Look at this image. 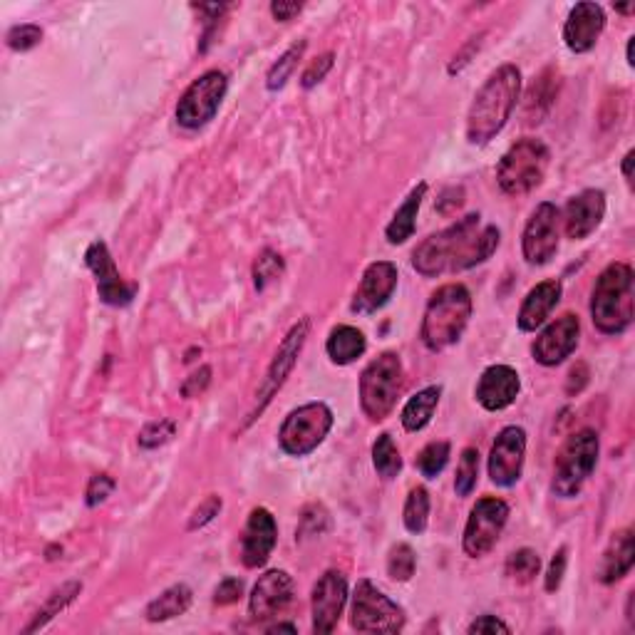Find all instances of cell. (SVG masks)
Here are the masks:
<instances>
[{"label":"cell","instance_id":"cell-1","mask_svg":"<svg viewBox=\"0 0 635 635\" xmlns=\"http://www.w3.org/2000/svg\"><path fill=\"white\" fill-rule=\"evenodd\" d=\"M499 239L502 234L497 226H482V216L467 214L445 231L422 241L412 254V266L425 278L467 271L487 261L497 251Z\"/></svg>","mask_w":635,"mask_h":635},{"label":"cell","instance_id":"cell-2","mask_svg":"<svg viewBox=\"0 0 635 635\" xmlns=\"http://www.w3.org/2000/svg\"><path fill=\"white\" fill-rule=\"evenodd\" d=\"M521 95V70L502 65L484 80L467 115L469 144H487L507 127Z\"/></svg>","mask_w":635,"mask_h":635},{"label":"cell","instance_id":"cell-3","mask_svg":"<svg viewBox=\"0 0 635 635\" xmlns=\"http://www.w3.org/2000/svg\"><path fill=\"white\" fill-rule=\"evenodd\" d=\"M635 316V288L633 268L628 263H611L591 293L593 325L603 335H621L631 328Z\"/></svg>","mask_w":635,"mask_h":635},{"label":"cell","instance_id":"cell-4","mask_svg":"<svg viewBox=\"0 0 635 635\" xmlns=\"http://www.w3.org/2000/svg\"><path fill=\"white\" fill-rule=\"evenodd\" d=\"M472 318V296L462 283H447L432 293L422 318V343L432 350L449 348L462 338L464 328Z\"/></svg>","mask_w":635,"mask_h":635},{"label":"cell","instance_id":"cell-5","mask_svg":"<svg viewBox=\"0 0 635 635\" xmlns=\"http://www.w3.org/2000/svg\"><path fill=\"white\" fill-rule=\"evenodd\" d=\"M551 152L541 139L524 137L511 144L497 167V182L504 194L524 196L541 187L549 169Z\"/></svg>","mask_w":635,"mask_h":635},{"label":"cell","instance_id":"cell-6","mask_svg":"<svg viewBox=\"0 0 635 635\" xmlns=\"http://www.w3.org/2000/svg\"><path fill=\"white\" fill-rule=\"evenodd\" d=\"M598 435L593 430H578L564 442L554 459V479L551 492L561 499H573L581 494L583 484L593 474L598 462Z\"/></svg>","mask_w":635,"mask_h":635},{"label":"cell","instance_id":"cell-7","mask_svg":"<svg viewBox=\"0 0 635 635\" xmlns=\"http://www.w3.org/2000/svg\"><path fill=\"white\" fill-rule=\"evenodd\" d=\"M402 385H405V368L397 353H382L360 375V407L365 417L382 422L397 405Z\"/></svg>","mask_w":635,"mask_h":635},{"label":"cell","instance_id":"cell-8","mask_svg":"<svg viewBox=\"0 0 635 635\" xmlns=\"http://www.w3.org/2000/svg\"><path fill=\"white\" fill-rule=\"evenodd\" d=\"M350 626L358 633H400L405 628V611L373 581L363 578L353 593Z\"/></svg>","mask_w":635,"mask_h":635},{"label":"cell","instance_id":"cell-9","mask_svg":"<svg viewBox=\"0 0 635 635\" xmlns=\"http://www.w3.org/2000/svg\"><path fill=\"white\" fill-rule=\"evenodd\" d=\"M330 427H333L330 407L325 402H308L283 420L278 442H281L283 452L291 454V457H306L313 449L323 445Z\"/></svg>","mask_w":635,"mask_h":635},{"label":"cell","instance_id":"cell-10","mask_svg":"<svg viewBox=\"0 0 635 635\" xmlns=\"http://www.w3.org/2000/svg\"><path fill=\"white\" fill-rule=\"evenodd\" d=\"M308 333H311V320L308 318H301L291 330H288V335L283 338V343L278 345L276 355H273L271 365H268L266 378H263L261 385H258L254 407H251V415L249 420H246V425H251V422H254L263 410H266L268 402L276 397V392L281 390L283 382H286L288 375L293 373V368H296L298 363V355H301L303 348H306Z\"/></svg>","mask_w":635,"mask_h":635},{"label":"cell","instance_id":"cell-11","mask_svg":"<svg viewBox=\"0 0 635 635\" xmlns=\"http://www.w3.org/2000/svg\"><path fill=\"white\" fill-rule=\"evenodd\" d=\"M229 90V77L221 70H209L187 87L177 102V122L187 129L209 125L224 102Z\"/></svg>","mask_w":635,"mask_h":635},{"label":"cell","instance_id":"cell-12","mask_svg":"<svg viewBox=\"0 0 635 635\" xmlns=\"http://www.w3.org/2000/svg\"><path fill=\"white\" fill-rule=\"evenodd\" d=\"M509 521V504L497 497H484L474 504L469 511L467 526H464V554L479 559V556L489 554L494 544L502 536L504 526Z\"/></svg>","mask_w":635,"mask_h":635},{"label":"cell","instance_id":"cell-13","mask_svg":"<svg viewBox=\"0 0 635 635\" xmlns=\"http://www.w3.org/2000/svg\"><path fill=\"white\" fill-rule=\"evenodd\" d=\"M559 226L561 211L559 206L544 201L536 206L531 219L526 221L524 236H521V251H524L526 263L531 266H546L559 251Z\"/></svg>","mask_w":635,"mask_h":635},{"label":"cell","instance_id":"cell-14","mask_svg":"<svg viewBox=\"0 0 635 635\" xmlns=\"http://www.w3.org/2000/svg\"><path fill=\"white\" fill-rule=\"evenodd\" d=\"M526 432L521 427H504L489 452V479L497 487H514L524 472Z\"/></svg>","mask_w":635,"mask_h":635},{"label":"cell","instance_id":"cell-15","mask_svg":"<svg viewBox=\"0 0 635 635\" xmlns=\"http://www.w3.org/2000/svg\"><path fill=\"white\" fill-rule=\"evenodd\" d=\"M348 603V581L340 571H325L313 586L311 611H313V633L328 635L335 631L343 608Z\"/></svg>","mask_w":635,"mask_h":635},{"label":"cell","instance_id":"cell-16","mask_svg":"<svg viewBox=\"0 0 635 635\" xmlns=\"http://www.w3.org/2000/svg\"><path fill=\"white\" fill-rule=\"evenodd\" d=\"M578 338H581V320L573 313H566V316L556 318L549 328H544V333L531 345V353L539 365L556 368L566 358H571L573 350L578 348Z\"/></svg>","mask_w":635,"mask_h":635},{"label":"cell","instance_id":"cell-17","mask_svg":"<svg viewBox=\"0 0 635 635\" xmlns=\"http://www.w3.org/2000/svg\"><path fill=\"white\" fill-rule=\"evenodd\" d=\"M85 261H87V268L95 273L97 293H100V298L107 303V306L120 308V306H127V303H132L137 288L127 286L125 278L120 276V268H117L115 258H112L105 241H95V244H90V249H87L85 254Z\"/></svg>","mask_w":635,"mask_h":635},{"label":"cell","instance_id":"cell-18","mask_svg":"<svg viewBox=\"0 0 635 635\" xmlns=\"http://www.w3.org/2000/svg\"><path fill=\"white\" fill-rule=\"evenodd\" d=\"M296 596V586L288 571L273 569L266 571L256 581L254 591L249 596V613L254 621H268L276 618L278 613L286 611Z\"/></svg>","mask_w":635,"mask_h":635},{"label":"cell","instance_id":"cell-19","mask_svg":"<svg viewBox=\"0 0 635 635\" xmlns=\"http://www.w3.org/2000/svg\"><path fill=\"white\" fill-rule=\"evenodd\" d=\"M276 541L278 526L271 511L263 507L251 511L249 521H246L244 539H241V561H244L246 569H261V566H266L273 549H276Z\"/></svg>","mask_w":635,"mask_h":635},{"label":"cell","instance_id":"cell-20","mask_svg":"<svg viewBox=\"0 0 635 635\" xmlns=\"http://www.w3.org/2000/svg\"><path fill=\"white\" fill-rule=\"evenodd\" d=\"M397 266L390 261H375L365 268L363 281H360L358 293L353 298V313L360 316H370V313L380 311L387 301L392 298L397 288Z\"/></svg>","mask_w":635,"mask_h":635},{"label":"cell","instance_id":"cell-21","mask_svg":"<svg viewBox=\"0 0 635 635\" xmlns=\"http://www.w3.org/2000/svg\"><path fill=\"white\" fill-rule=\"evenodd\" d=\"M603 216H606V194L601 189H583L581 194L571 196L561 221H564L566 236L581 241L601 226Z\"/></svg>","mask_w":635,"mask_h":635},{"label":"cell","instance_id":"cell-22","mask_svg":"<svg viewBox=\"0 0 635 635\" xmlns=\"http://www.w3.org/2000/svg\"><path fill=\"white\" fill-rule=\"evenodd\" d=\"M606 30V13L598 3H576L564 25V43L571 53L583 55L596 48Z\"/></svg>","mask_w":635,"mask_h":635},{"label":"cell","instance_id":"cell-23","mask_svg":"<svg viewBox=\"0 0 635 635\" xmlns=\"http://www.w3.org/2000/svg\"><path fill=\"white\" fill-rule=\"evenodd\" d=\"M521 380L519 373L509 365H492L482 373V378L477 382V402L489 412H502L509 405H514V400L519 397Z\"/></svg>","mask_w":635,"mask_h":635},{"label":"cell","instance_id":"cell-24","mask_svg":"<svg viewBox=\"0 0 635 635\" xmlns=\"http://www.w3.org/2000/svg\"><path fill=\"white\" fill-rule=\"evenodd\" d=\"M561 293H564V286L561 281L551 278V281H541L539 286L531 288L526 293L524 303H521V311H519V328L524 333H534L536 328L546 323V318L554 313V308L559 306L561 301Z\"/></svg>","mask_w":635,"mask_h":635},{"label":"cell","instance_id":"cell-25","mask_svg":"<svg viewBox=\"0 0 635 635\" xmlns=\"http://www.w3.org/2000/svg\"><path fill=\"white\" fill-rule=\"evenodd\" d=\"M635 564V536L631 529H621L613 534L601 566H598V581L616 583L628 576Z\"/></svg>","mask_w":635,"mask_h":635},{"label":"cell","instance_id":"cell-26","mask_svg":"<svg viewBox=\"0 0 635 635\" xmlns=\"http://www.w3.org/2000/svg\"><path fill=\"white\" fill-rule=\"evenodd\" d=\"M368 350V340H365L363 330L353 328V325H338L330 330L328 343H325V353L335 365H350L358 358H363Z\"/></svg>","mask_w":635,"mask_h":635},{"label":"cell","instance_id":"cell-27","mask_svg":"<svg viewBox=\"0 0 635 635\" xmlns=\"http://www.w3.org/2000/svg\"><path fill=\"white\" fill-rule=\"evenodd\" d=\"M425 194H427V184L422 182L420 187H415L410 191V194H407L405 204H402L400 209L395 211V216H392V221L387 224V229H385L387 241H390L392 246L405 244L407 239H412V234H415V226H417V211H420Z\"/></svg>","mask_w":635,"mask_h":635},{"label":"cell","instance_id":"cell-28","mask_svg":"<svg viewBox=\"0 0 635 635\" xmlns=\"http://www.w3.org/2000/svg\"><path fill=\"white\" fill-rule=\"evenodd\" d=\"M191 601H194V593L187 583H177V586L167 588L164 593H159L152 603L147 606L144 616L149 623H164L172 621V618L184 616L189 611Z\"/></svg>","mask_w":635,"mask_h":635},{"label":"cell","instance_id":"cell-29","mask_svg":"<svg viewBox=\"0 0 635 635\" xmlns=\"http://www.w3.org/2000/svg\"><path fill=\"white\" fill-rule=\"evenodd\" d=\"M556 92H559V75L554 70H544L539 75V80L531 85L529 95H526L524 102V112H526V122L529 125H539L546 117V112L551 110L556 100Z\"/></svg>","mask_w":635,"mask_h":635},{"label":"cell","instance_id":"cell-30","mask_svg":"<svg viewBox=\"0 0 635 635\" xmlns=\"http://www.w3.org/2000/svg\"><path fill=\"white\" fill-rule=\"evenodd\" d=\"M440 397H442L440 385H430L425 387V390L417 392L415 397H410L405 410H402V427H405L407 432L425 430V427L432 422V417H435L437 405H440Z\"/></svg>","mask_w":635,"mask_h":635},{"label":"cell","instance_id":"cell-31","mask_svg":"<svg viewBox=\"0 0 635 635\" xmlns=\"http://www.w3.org/2000/svg\"><path fill=\"white\" fill-rule=\"evenodd\" d=\"M80 591H82L80 581H70V583H63L60 588H55V591L48 596V601H45L43 606L38 608V613L33 616V621H30L28 626L23 628V633H35V631H40V628L48 626V623L53 621L55 616H60V613H63L65 608L70 606V603L75 601L77 596H80Z\"/></svg>","mask_w":635,"mask_h":635},{"label":"cell","instance_id":"cell-32","mask_svg":"<svg viewBox=\"0 0 635 635\" xmlns=\"http://www.w3.org/2000/svg\"><path fill=\"white\" fill-rule=\"evenodd\" d=\"M402 521L410 534H425L427 521H430V492L425 487L412 489L405 502V511H402Z\"/></svg>","mask_w":635,"mask_h":635},{"label":"cell","instance_id":"cell-33","mask_svg":"<svg viewBox=\"0 0 635 635\" xmlns=\"http://www.w3.org/2000/svg\"><path fill=\"white\" fill-rule=\"evenodd\" d=\"M373 464L378 469V474L382 479H395L402 469V457H400V449H397L395 440H392L387 432L375 440L373 445Z\"/></svg>","mask_w":635,"mask_h":635},{"label":"cell","instance_id":"cell-34","mask_svg":"<svg viewBox=\"0 0 635 635\" xmlns=\"http://www.w3.org/2000/svg\"><path fill=\"white\" fill-rule=\"evenodd\" d=\"M303 53H306V43H296L293 45V48H288L286 53L281 55V58H278V63L271 67V70H268V77H266V87L271 92H276V90H281L283 85H286L288 82V77L293 75V70H296V65H298V60L303 58Z\"/></svg>","mask_w":635,"mask_h":635},{"label":"cell","instance_id":"cell-35","mask_svg":"<svg viewBox=\"0 0 635 635\" xmlns=\"http://www.w3.org/2000/svg\"><path fill=\"white\" fill-rule=\"evenodd\" d=\"M479 479V452L474 447L462 449V457H459L457 467V479H454V489H457L459 497H469L477 487Z\"/></svg>","mask_w":635,"mask_h":635},{"label":"cell","instance_id":"cell-36","mask_svg":"<svg viewBox=\"0 0 635 635\" xmlns=\"http://www.w3.org/2000/svg\"><path fill=\"white\" fill-rule=\"evenodd\" d=\"M415 566H417V556L412 551L410 544H397L392 546L390 554H387V573H390L392 581H410L415 576Z\"/></svg>","mask_w":635,"mask_h":635},{"label":"cell","instance_id":"cell-37","mask_svg":"<svg viewBox=\"0 0 635 635\" xmlns=\"http://www.w3.org/2000/svg\"><path fill=\"white\" fill-rule=\"evenodd\" d=\"M541 559L534 549H519L509 556L507 561V573L509 578H514L516 583H531L539 576Z\"/></svg>","mask_w":635,"mask_h":635},{"label":"cell","instance_id":"cell-38","mask_svg":"<svg viewBox=\"0 0 635 635\" xmlns=\"http://www.w3.org/2000/svg\"><path fill=\"white\" fill-rule=\"evenodd\" d=\"M449 462V442H430L420 454H417V469L422 472V477L437 479L442 474V469Z\"/></svg>","mask_w":635,"mask_h":635},{"label":"cell","instance_id":"cell-39","mask_svg":"<svg viewBox=\"0 0 635 635\" xmlns=\"http://www.w3.org/2000/svg\"><path fill=\"white\" fill-rule=\"evenodd\" d=\"M283 271H286V263H283V258L271 249L263 251V254L258 256L256 263H254V283H256L258 291H263L268 283H273L276 278H281Z\"/></svg>","mask_w":635,"mask_h":635},{"label":"cell","instance_id":"cell-40","mask_svg":"<svg viewBox=\"0 0 635 635\" xmlns=\"http://www.w3.org/2000/svg\"><path fill=\"white\" fill-rule=\"evenodd\" d=\"M174 432H177V425H174L172 420L149 422V425H144V430L139 432V447L154 449V447L167 445V442L174 437Z\"/></svg>","mask_w":635,"mask_h":635},{"label":"cell","instance_id":"cell-41","mask_svg":"<svg viewBox=\"0 0 635 635\" xmlns=\"http://www.w3.org/2000/svg\"><path fill=\"white\" fill-rule=\"evenodd\" d=\"M8 48L10 50H18V53H25V50H33L35 45L43 40V30L33 23H23V25H15L13 30L8 33Z\"/></svg>","mask_w":635,"mask_h":635},{"label":"cell","instance_id":"cell-42","mask_svg":"<svg viewBox=\"0 0 635 635\" xmlns=\"http://www.w3.org/2000/svg\"><path fill=\"white\" fill-rule=\"evenodd\" d=\"M325 526H328V511H325L323 507H318V504H313V507H308L306 511H303L301 529H298L296 539L303 541V539H311V536L323 534Z\"/></svg>","mask_w":635,"mask_h":635},{"label":"cell","instance_id":"cell-43","mask_svg":"<svg viewBox=\"0 0 635 635\" xmlns=\"http://www.w3.org/2000/svg\"><path fill=\"white\" fill-rule=\"evenodd\" d=\"M115 487L117 484L110 474H95V477L90 479V484H87V494H85L87 507H97V504L107 502V497L115 492Z\"/></svg>","mask_w":635,"mask_h":635},{"label":"cell","instance_id":"cell-44","mask_svg":"<svg viewBox=\"0 0 635 635\" xmlns=\"http://www.w3.org/2000/svg\"><path fill=\"white\" fill-rule=\"evenodd\" d=\"M221 504H224V502H221L219 494H209V497H206L204 502H201L199 507L194 509V514H191V519H189V531L201 529V526H206V524H209V521H214L216 516H219Z\"/></svg>","mask_w":635,"mask_h":635},{"label":"cell","instance_id":"cell-45","mask_svg":"<svg viewBox=\"0 0 635 635\" xmlns=\"http://www.w3.org/2000/svg\"><path fill=\"white\" fill-rule=\"evenodd\" d=\"M333 63H335V55L333 53L320 55V58H316L311 65L306 67V72H303V77H301V85L306 87V90L316 87L318 82L325 80V75H328V72L333 70Z\"/></svg>","mask_w":635,"mask_h":635},{"label":"cell","instance_id":"cell-46","mask_svg":"<svg viewBox=\"0 0 635 635\" xmlns=\"http://www.w3.org/2000/svg\"><path fill=\"white\" fill-rule=\"evenodd\" d=\"M566 564H569V549H566V546H561V549L554 554V559H551L549 571H546V591L549 593L559 591L561 581H564Z\"/></svg>","mask_w":635,"mask_h":635},{"label":"cell","instance_id":"cell-47","mask_svg":"<svg viewBox=\"0 0 635 635\" xmlns=\"http://www.w3.org/2000/svg\"><path fill=\"white\" fill-rule=\"evenodd\" d=\"M241 596H244V581H241V578L229 576L216 586L214 603L216 606H231V603L239 601Z\"/></svg>","mask_w":635,"mask_h":635},{"label":"cell","instance_id":"cell-48","mask_svg":"<svg viewBox=\"0 0 635 635\" xmlns=\"http://www.w3.org/2000/svg\"><path fill=\"white\" fill-rule=\"evenodd\" d=\"M209 382H211V368H209V365H201V368L196 370V373H191L189 378L184 380L182 395L184 397H199L201 392H204L206 387H209Z\"/></svg>","mask_w":635,"mask_h":635},{"label":"cell","instance_id":"cell-49","mask_svg":"<svg viewBox=\"0 0 635 635\" xmlns=\"http://www.w3.org/2000/svg\"><path fill=\"white\" fill-rule=\"evenodd\" d=\"M469 635H482V633H511V628L504 621H499L497 616H479L472 626L467 628Z\"/></svg>","mask_w":635,"mask_h":635},{"label":"cell","instance_id":"cell-50","mask_svg":"<svg viewBox=\"0 0 635 635\" xmlns=\"http://www.w3.org/2000/svg\"><path fill=\"white\" fill-rule=\"evenodd\" d=\"M586 385H588V365L576 363L571 368L569 380H566V392H569V395H578V392H581Z\"/></svg>","mask_w":635,"mask_h":635},{"label":"cell","instance_id":"cell-51","mask_svg":"<svg viewBox=\"0 0 635 635\" xmlns=\"http://www.w3.org/2000/svg\"><path fill=\"white\" fill-rule=\"evenodd\" d=\"M301 10H303L301 3H288V0H276V3H271L273 18L281 20V23H288V20H293L298 13H301Z\"/></svg>","mask_w":635,"mask_h":635},{"label":"cell","instance_id":"cell-52","mask_svg":"<svg viewBox=\"0 0 635 635\" xmlns=\"http://www.w3.org/2000/svg\"><path fill=\"white\" fill-rule=\"evenodd\" d=\"M462 201H464V189L459 187V189H447L445 194H442V199L437 201V211H445V214H452L454 209H459V206H462Z\"/></svg>","mask_w":635,"mask_h":635},{"label":"cell","instance_id":"cell-53","mask_svg":"<svg viewBox=\"0 0 635 635\" xmlns=\"http://www.w3.org/2000/svg\"><path fill=\"white\" fill-rule=\"evenodd\" d=\"M633 159H635V152L631 149V152L623 157V177H626L628 184H633Z\"/></svg>","mask_w":635,"mask_h":635},{"label":"cell","instance_id":"cell-54","mask_svg":"<svg viewBox=\"0 0 635 635\" xmlns=\"http://www.w3.org/2000/svg\"><path fill=\"white\" fill-rule=\"evenodd\" d=\"M298 633V628L293 623H276V626H268L266 633Z\"/></svg>","mask_w":635,"mask_h":635},{"label":"cell","instance_id":"cell-55","mask_svg":"<svg viewBox=\"0 0 635 635\" xmlns=\"http://www.w3.org/2000/svg\"><path fill=\"white\" fill-rule=\"evenodd\" d=\"M633 8H635L633 3H631V5H616L618 13H626V15H628V13H633Z\"/></svg>","mask_w":635,"mask_h":635},{"label":"cell","instance_id":"cell-56","mask_svg":"<svg viewBox=\"0 0 635 635\" xmlns=\"http://www.w3.org/2000/svg\"><path fill=\"white\" fill-rule=\"evenodd\" d=\"M633 40H635V38L628 40V65L635 63V60H633Z\"/></svg>","mask_w":635,"mask_h":635}]
</instances>
